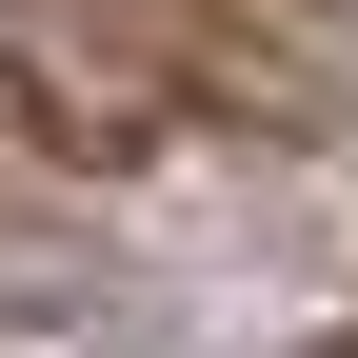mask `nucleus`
<instances>
[{
    "instance_id": "obj_1",
    "label": "nucleus",
    "mask_w": 358,
    "mask_h": 358,
    "mask_svg": "<svg viewBox=\"0 0 358 358\" xmlns=\"http://www.w3.org/2000/svg\"><path fill=\"white\" fill-rule=\"evenodd\" d=\"M0 80L80 140H159V120H219L239 100V40L199 0H0Z\"/></svg>"
}]
</instances>
